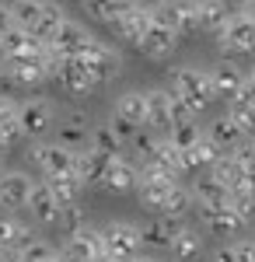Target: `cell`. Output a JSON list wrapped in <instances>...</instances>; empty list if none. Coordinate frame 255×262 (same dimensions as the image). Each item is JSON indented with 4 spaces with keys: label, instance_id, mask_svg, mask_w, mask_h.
<instances>
[{
    "label": "cell",
    "instance_id": "1",
    "mask_svg": "<svg viewBox=\"0 0 255 262\" xmlns=\"http://www.w3.org/2000/svg\"><path fill=\"white\" fill-rule=\"evenodd\" d=\"M172 95H178V98L185 101L193 116L206 112V105L214 101L210 74L199 70V67H175V70H172Z\"/></svg>",
    "mask_w": 255,
    "mask_h": 262
},
{
    "label": "cell",
    "instance_id": "2",
    "mask_svg": "<svg viewBox=\"0 0 255 262\" xmlns=\"http://www.w3.org/2000/svg\"><path fill=\"white\" fill-rule=\"evenodd\" d=\"M98 238H101V248L109 252V255H116L119 262H130L140 255V248H143V238H140V227L126 221H116V224H105L98 227Z\"/></svg>",
    "mask_w": 255,
    "mask_h": 262
},
{
    "label": "cell",
    "instance_id": "3",
    "mask_svg": "<svg viewBox=\"0 0 255 262\" xmlns=\"http://www.w3.org/2000/svg\"><path fill=\"white\" fill-rule=\"evenodd\" d=\"M28 154H32V161L39 164V171L46 175V179H53V175H67V171H74V164H77V150L67 147L63 140L35 143Z\"/></svg>",
    "mask_w": 255,
    "mask_h": 262
},
{
    "label": "cell",
    "instance_id": "4",
    "mask_svg": "<svg viewBox=\"0 0 255 262\" xmlns=\"http://www.w3.org/2000/svg\"><path fill=\"white\" fill-rule=\"evenodd\" d=\"M220 49L231 53V56H245V53H255V18L248 11H238L231 14V21L224 25L220 32Z\"/></svg>",
    "mask_w": 255,
    "mask_h": 262
},
{
    "label": "cell",
    "instance_id": "5",
    "mask_svg": "<svg viewBox=\"0 0 255 262\" xmlns=\"http://www.w3.org/2000/svg\"><path fill=\"white\" fill-rule=\"evenodd\" d=\"M53 122H56V108H53L46 98H28V101H21V105H18L21 137L39 140V137H46V133L53 129Z\"/></svg>",
    "mask_w": 255,
    "mask_h": 262
},
{
    "label": "cell",
    "instance_id": "6",
    "mask_svg": "<svg viewBox=\"0 0 255 262\" xmlns=\"http://www.w3.org/2000/svg\"><path fill=\"white\" fill-rule=\"evenodd\" d=\"M175 46H178V32L161 18V11L154 7V18H151L143 39H140V49H143L151 60H168V56L175 53Z\"/></svg>",
    "mask_w": 255,
    "mask_h": 262
},
{
    "label": "cell",
    "instance_id": "7",
    "mask_svg": "<svg viewBox=\"0 0 255 262\" xmlns=\"http://www.w3.org/2000/svg\"><path fill=\"white\" fill-rule=\"evenodd\" d=\"M196 210H199L203 227L214 231V234H238L241 227H248L245 217L231 206V200H227V203H196Z\"/></svg>",
    "mask_w": 255,
    "mask_h": 262
},
{
    "label": "cell",
    "instance_id": "8",
    "mask_svg": "<svg viewBox=\"0 0 255 262\" xmlns=\"http://www.w3.org/2000/svg\"><path fill=\"white\" fill-rule=\"evenodd\" d=\"M84 63L91 67V74H95V81L98 84H109V81H116L119 77V70H122V56H119L112 46H105L101 39H95L84 53Z\"/></svg>",
    "mask_w": 255,
    "mask_h": 262
},
{
    "label": "cell",
    "instance_id": "9",
    "mask_svg": "<svg viewBox=\"0 0 255 262\" xmlns=\"http://www.w3.org/2000/svg\"><path fill=\"white\" fill-rule=\"evenodd\" d=\"M206 74H210V91H214V98L235 101L238 95L245 91V70H241V67H235L231 60L214 63Z\"/></svg>",
    "mask_w": 255,
    "mask_h": 262
},
{
    "label": "cell",
    "instance_id": "10",
    "mask_svg": "<svg viewBox=\"0 0 255 262\" xmlns=\"http://www.w3.org/2000/svg\"><path fill=\"white\" fill-rule=\"evenodd\" d=\"M91 42H95V35H91L80 21H70V18H67L63 25H59V32L46 42V46H49L56 56H80Z\"/></svg>",
    "mask_w": 255,
    "mask_h": 262
},
{
    "label": "cell",
    "instance_id": "11",
    "mask_svg": "<svg viewBox=\"0 0 255 262\" xmlns=\"http://www.w3.org/2000/svg\"><path fill=\"white\" fill-rule=\"evenodd\" d=\"M56 77H59V84H63L70 95H84V91L98 88V81H95L91 67L84 63V56H59Z\"/></svg>",
    "mask_w": 255,
    "mask_h": 262
},
{
    "label": "cell",
    "instance_id": "12",
    "mask_svg": "<svg viewBox=\"0 0 255 262\" xmlns=\"http://www.w3.org/2000/svg\"><path fill=\"white\" fill-rule=\"evenodd\" d=\"M151 18H154V7L137 4V7H130V11H122L119 18L109 21V28H112V32H116L122 42H133V46H140V39H143V32H147Z\"/></svg>",
    "mask_w": 255,
    "mask_h": 262
},
{
    "label": "cell",
    "instance_id": "13",
    "mask_svg": "<svg viewBox=\"0 0 255 262\" xmlns=\"http://www.w3.org/2000/svg\"><path fill=\"white\" fill-rule=\"evenodd\" d=\"M0 53H4V60H25V56H39V53H46V42H39L28 28L11 25V28L0 35Z\"/></svg>",
    "mask_w": 255,
    "mask_h": 262
},
{
    "label": "cell",
    "instance_id": "14",
    "mask_svg": "<svg viewBox=\"0 0 255 262\" xmlns=\"http://www.w3.org/2000/svg\"><path fill=\"white\" fill-rule=\"evenodd\" d=\"M105 248H101V238L98 231H91V227H84V231H74L63 248H59V259L63 262H91L95 255H101Z\"/></svg>",
    "mask_w": 255,
    "mask_h": 262
},
{
    "label": "cell",
    "instance_id": "15",
    "mask_svg": "<svg viewBox=\"0 0 255 262\" xmlns=\"http://www.w3.org/2000/svg\"><path fill=\"white\" fill-rule=\"evenodd\" d=\"M112 158H116V154H105V150H98V147L88 143L84 150H77V164H74V171L80 175L84 185H105V171H109Z\"/></svg>",
    "mask_w": 255,
    "mask_h": 262
},
{
    "label": "cell",
    "instance_id": "16",
    "mask_svg": "<svg viewBox=\"0 0 255 262\" xmlns=\"http://www.w3.org/2000/svg\"><path fill=\"white\" fill-rule=\"evenodd\" d=\"M28 210H32V221L42 224V227H53L59 224V200L53 196V189H49V182H35V189H32V200H28Z\"/></svg>",
    "mask_w": 255,
    "mask_h": 262
},
{
    "label": "cell",
    "instance_id": "17",
    "mask_svg": "<svg viewBox=\"0 0 255 262\" xmlns=\"http://www.w3.org/2000/svg\"><path fill=\"white\" fill-rule=\"evenodd\" d=\"M32 189H35V182L28 179L25 171H0V203L4 206H28L32 200Z\"/></svg>",
    "mask_w": 255,
    "mask_h": 262
},
{
    "label": "cell",
    "instance_id": "18",
    "mask_svg": "<svg viewBox=\"0 0 255 262\" xmlns=\"http://www.w3.org/2000/svg\"><path fill=\"white\" fill-rule=\"evenodd\" d=\"M157 11H161V18L168 21V25H172V28L178 32V35H185V32H196V28H199L196 0H172V4H161Z\"/></svg>",
    "mask_w": 255,
    "mask_h": 262
},
{
    "label": "cell",
    "instance_id": "19",
    "mask_svg": "<svg viewBox=\"0 0 255 262\" xmlns=\"http://www.w3.org/2000/svg\"><path fill=\"white\" fill-rule=\"evenodd\" d=\"M172 189H175V179H147V175H140V182H137L140 203H143L147 210H154V213L164 210V203H168V196H172Z\"/></svg>",
    "mask_w": 255,
    "mask_h": 262
},
{
    "label": "cell",
    "instance_id": "20",
    "mask_svg": "<svg viewBox=\"0 0 255 262\" xmlns=\"http://www.w3.org/2000/svg\"><path fill=\"white\" fill-rule=\"evenodd\" d=\"M143 101H147V126L151 129H168L172 126V91L151 88V91H143Z\"/></svg>",
    "mask_w": 255,
    "mask_h": 262
},
{
    "label": "cell",
    "instance_id": "21",
    "mask_svg": "<svg viewBox=\"0 0 255 262\" xmlns=\"http://www.w3.org/2000/svg\"><path fill=\"white\" fill-rule=\"evenodd\" d=\"M137 182H140V168L133 161H126L122 154H116L109 171H105V185L116 189V192H130V189H137Z\"/></svg>",
    "mask_w": 255,
    "mask_h": 262
},
{
    "label": "cell",
    "instance_id": "22",
    "mask_svg": "<svg viewBox=\"0 0 255 262\" xmlns=\"http://www.w3.org/2000/svg\"><path fill=\"white\" fill-rule=\"evenodd\" d=\"M196 11H199V28H206V32H214V35H220L224 25L235 14V11L227 7V0H196Z\"/></svg>",
    "mask_w": 255,
    "mask_h": 262
},
{
    "label": "cell",
    "instance_id": "23",
    "mask_svg": "<svg viewBox=\"0 0 255 262\" xmlns=\"http://www.w3.org/2000/svg\"><path fill=\"white\" fill-rule=\"evenodd\" d=\"M116 119L126 122V126H147V101H143V91H126L119 95L116 101Z\"/></svg>",
    "mask_w": 255,
    "mask_h": 262
},
{
    "label": "cell",
    "instance_id": "24",
    "mask_svg": "<svg viewBox=\"0 0 255 262\" xmlns=\"http://www.w3.org/2000/svg\"><path fill=\"white\" fill-rule=\"evenodd\" d=\"M168 252H172L175 262H196L203 255V234L193 231V227H178V234H175V242H172Z\"/></svg>",
    "mask_w": 255,
    "mask_h": 262
},
{
    "label": "cell",
    "instance_id": "25",
    "mask_svg": "<svg viewBox=\"0 0 255 262\" xmlns=\"http://www.w3.org/2000/svg\"><path fill=\"white\" fill-rule=\"evenodd\" d=\"M220 154H224V150H220L206 133H199V140L189 143V147L182 150V161H185V171H193V168H203V164H214Z\"/></svg>",
    "mask_w": 255,
    "mask_h": 262
},
{
    "label": "cell",
    "instance_id": "26",
    "mask_svg": "<svg viewBox=\"0 0 255 262\" xmlns=\"http://www.w3.org/2000/svg\"><path fill=\"white\" fill-rule=\"evenodd\" d=\"M49 182V189H53V196L59 200V206H74L80 203V192H84V182H80L77 171H67V175H53Z\"/></svg>",
    "mask_w": 255,
    "mask_h": 262
},
{
    "label": "cell",
    "instance_id": "27",
    "mask_svg": "<svg viewBox=\"0 0 255 262\" xmlns=\"http://www.w3.org/2000/svg\"><path fill=\"white\" fill-rule=\"evenodd\" d=\"M11 262H63L59 252L42 238H28L18 252H11Z\"/></svg>",
    "mask_w": 255,
    "mask_h": 262
},
{
    "label": "cell",
    "instance_id": "28",
    "mask_svg": "<svg viewBox=\"0 0 255 262\" xmlns=\"http://www.w3.org/2000/svg\"><path fill=\"white\" fill-rule=\"evenodd\" d=\"M175 234H178V224L168 221V217H157L154 224H147V227L140 231L143 245H151V248H172Z\"/></svg>",
    "mask_w": 255,
    "mask_h": 262
},
{
    "label": "cell",
    "instance_id": "29",
    "mask_svg": "<svg viewBox=\"0 0 255 262\" xmlns=\"http://www.w3.org/2000/svg\"><path fill=\"white\" fill-rule=\"evenodd\" d=\"M206 137L220 147V150H231V147H238V143L245 140V133L238 129V122L231 119V116H220V119H214V126L206 129Z\"/></svg>",
    "mask_w": 255,
    "mask_h": 262
},
{
    "label": "cell",
    "instance_id": "30",
    "mask_svg": "<svg viewBox=\"0 0 255 262\" xmlns=\"http://www.w3.org/2000/svg\"><path fill=\"white\" fill-rule=\"evenodd\" d=\"M32 238V231L18 221V217H0V248L11 255V252H18L21 245Z\"/></svg>",
    "mask_w": 255,
    "mask_h": 262
},
{
    "label": "cell",
    "instance_id": "31",
    "mask_svg": "<svg viewBox=\"0 0 255 262\" xmlns=\"http://www.w3.org/2000/svg\"><path fill=\"white\" fill-rule=\"evenodd\" d=\"M140 0H84V11L91 14L95 21H109L112 18H119L122 11H130V7H137Z\"/></svg>",
    "mask_w": 255,
    "mask_h": 262
},
{
    "label": "cell",
    "instance_id": "32",
    "mask_svg": "<svg viewBox=\"0 0 255 262\" xmlns=\"http://www.w3.org/2000/svg\"><path fill=\"white\" fill-rule=\"evenodd\" d=\"M63 21H67V18H63V11H59L53 0H46V7H42V14H39V21H35V28H32V35H35L39 42H49L59 32Z\"/></svg>",
    "mask_w": 255,
    "mask_h": 262
},
{
    "label": "cell",
    "instance_id": "33",
    "mask_svg": "<svg viewBox=\"0 0 255 262\" xmlns=\"http://www.w3.org/2000/svg\"><path fill=\"white\" fill-rule=\"evenodd\" d=\"M196 206V200H193V189H185V185H178L175 182V189H172V196H168V203H164V210H161V217H168V221H182L189 210Z\"/></svg>",
    "mask_w": 255,
    "mask_h": 262
},
{
    "label": "cell",
    "instance_id": "34",
    "mask_svg": "<svg viewBox=\"0 0 255 262\" xmlns=\"http://www.w3.org/2000/svg\"><path fill=\"white\" fill-rule=\"evenodd\" d=\"M0 137L7 140V147L21 137V126H18V101H11L7 95H0Z\"/></svg>",
    "mask_w": 255,
    "mask_h": 262
},
{
    "label": "cell",
    "instance_id": "35",
    "mask_svg": "<svg viewBox=\"0 0 255 262\" xmlns=\"http://www.w3.org/2000/svg\"><path fill=\"white\" fill-rule=\"evenodd\" d=\"M227 116L238 122V129L245 137H255V105L245 101V95H238L235 101H227Z\"/></svg>",
    "mask_w": 255,
    "mask_h": 262
},
{
    "label": "cell",
    "instance_id": "36",
    "mask_svg": "<svg viewBox=\"0 0 255 262\" xmlns=\"http://www.w3.org/2000/svg\"><path fill=\"white\" fill-rule=\"evenodd\" d=\"M193 200L196 203H227V189L214 175H203V179L193 182Z\"/></svg>",
    "mask_w": 255,
    "mask_h": 262
},
{
    "label": "cell",
    "instance_id": "37",
    "mask_svg": "<svg viewBox=\"0 0 255 262\" xmlns=\"http://www.w3.org/2000/svg\"><path fill=\"white\" fill-rule=\"evenodd\" d=\"M59 140L67 143V147H74V150H77L80 143L88 147V140H91V129H88L84 116H70V119H67V133H63Z\"/></svg>",
    "mask_w": 255,
    "mask_h": 262
},
{
    "label": "cell",
    "instance_id": "38",
    "mask_svg": "<svg viewBox=\"0 0 255 262\" xmlns=\"http://www.w3.org/2000/svg\"><path fill=\"white\" fill-rule=\"evenodd\" d=\"M231 158L241 164L245 175H255V137H245L238 147H231Z\"/></svg>",
    "mask_w": 255,
    "mask_h": 262
},
{
    "label": "cell",
    "instance_id": "39",
    "mask_svg": "<svg viewBox=\"0 0 255 262\" xmlns=\"http://www.w3.org/2000/svg\"><path fill=\"white\" fill-rule=\"evenodd\" d=\"M199 133H203V129H199V122H178V126H172V133H168V137H172V140L185 150L189 143L199 140Z\"/></svg>",
    "mask_w": 255,
    "mask_h": 262
},
{
    "label": "cell",
    "instance_id": "40",
    "mask_svg": "<svg viewBox=\"0 0 255 262\" xmlns=\"http://www.w3.org/2000/svg\"><path fill=\"white\" fill-rule=\"evenodd\" d=\"M59 224H63V227H67L70 234L88 227V221H84V210H80L77 203H74V206H63V210H59Z\"/></svg>",
    "mask_w": 255,
    "mask_h": 262
},
{
    "label": "cell",
    "instance_id": "41",
    "mask_svg": "<svg viewBox=\"0 0 255 262\" xmlns=\"http://www.w3.org/2000/svg\"><path fill=\"white\" fill-rule=\"evenodd\" d=\"M235 262H255V242H235Z\"/></svg>",
    "mask_w": 255,
    "mask_h": 262
},
{
    "label": "cell",
    "instance_id": "42",
    "mask_svg": "<svg viewBox=\"0 0 255 262\" xmlns=\"http://www.w3.org/2000/svg\"><path fill=\"white\" fill-rule=\"evenodd\" d=\"M210 259H214V262H235V242H231V245H220Z\"/></svg>",
    "mask_w": 255,
    "mask_h": 262
},
{
    "label": "cell",
    "instance_id": "43",
    "mask_svg": "<svg viewBox=\"0 0 255 262\" xmlns=\"http://www.w3.org/2000/svg\"><path fill=\"white\" fill-rule=\"evenodd\" d=\"M241 95H245V101H252V105H255V70H252V74H245V91H241Z\"/></svg>",
    "mask_w": 255,
    "mask_h": 262
},
{
    "label": "cell",
    "instance_id": "44",
    "mask_svg": "<svg viewBox=\"0 0 255 262\" xmlns=\"http://www.w3.org/2000/svg\"><path fill=\"white\" fill-rule=\"evenodd\" d=\"M11 25H14V18H11V7H7V4H0V35H4Z\"/></svg>",
    "mask_w": 255,
    "mask_h": 262
},
{
    "label": "cell",
    "instance_id": "45",
    "mask_svg": "<svg viewBox=\"0 0 255 262\" xmlns=\"http://www.w3.org/2000/svg\"><path fill=\"white\" fill-rule=\"evenodd\" d=\"M91 262H119V259H116V255H109V252H101V255H95Z\"/></svg>",
    "mask_w": 255,
    "mask_h": 262
},
{
    "label": "cell",
    "instance_id": "46",
    "mask_svg": "<svg viewBox=\"0 0 255 262\" xmlns=\"http://www.w3.org/2000/svg\"><path fill=\"white\" fill-rule=\"evenodd\" d=\"M130 262H157V259H154V255H143V252H140L137 259H130Z\"/></svg>",
    "mask_w": 255,
    "mask_h": 262
},
{
    "label": "cell",
    "instance_id": "47",
    "mask_svg": "<svg viewBox=\"0 0 255 262\" xmlns=\"http://www.w3.org/2000/svg\"><path fill=\"white\" fill-rule=\"evenodd\" d=\"M245 11H248V14L255 18V0H245Z\"/></svg>",
    "mask_w": 255,
    "mask_h": 262
},
{
    "label": "cell",
    "instance_id": "48",
    "mask_svg": "<svg viewBox=\"0 0 255 262\" xmlns=\"http://www.w3.org/2000/svg\"><path fill=\"white\" fill-rule=\"evenodd\" d=\"M4 154H7V140L0 137V161H4Z\"/></svg>",
    "mask_w": 255,
    "mask_h": 262
},
{
    "label": "cell",
    "instance_id": "49",
    "mask_svg": "<svg viewBox=\"0 0 255 262\" xmlns=\"http://www.w3.org/2000/svg\"><path fill=\"white\" fill-rule=\"evenodd\" d=\"M0 262H11V255H7V252H4V248H0Z\"/></svg>",
    "mask_w": 255,
    "mask_h": 262
},
{
    "label": "cell",
    "instance_id": "50",
    "mask_svg": "<svg viewBox=\"0 0 255 262\" xmlns=\"http://www.w3.org/2000/svg\"><path fill=\"white\" fill-rule=\"evenodd\" d=\"M164 4H172V0H164Z\"/></svg>",
    "mask_w": 255,
    "mask_h": 262
},
{
    "label": "cell",
    "instance_id": "51",
    "mask_svg": "<svg viewBox=\"0 0 255 262\" xmlns=\"http://www.w3.org/2000/svg\"><path fill=\"white\" fill-rule=\"evenodd\" d=\"M14 4H21V0H14Z\"/></svg>",
    "mask_w": 255,
    "mask_h": 262
}]
</instances>
